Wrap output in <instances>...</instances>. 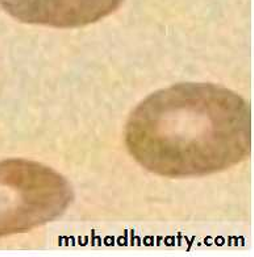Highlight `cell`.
Masks as SVG:
<instances>
[{
	"label": "cell",
	"mask_w": 254,
	"mask_h": 257,
	"mask_svg": "<svg viewBox=\"0 0 254 257\" xmlns=\"http://www.w3.org/2000/svg\"><path fill=\"white\" fill-rule=\"evenodd\" d=\"M125 144L149 172L171 178L229 169L251 152V109L213 83H178L153 92L131 113Z\"/></svg>",
	"instance_id": "1"
},
{
	"label": "cell",
	"mask_w": 254,
	"mask_h": 257,
	"mask_svg": "<svg viewBox=\"0 0 254 257\" xmlns=\"http://www.w3.org/2000/svg\"><path fill=\"white\" fill-rule=\"evenodd\" d=\"M73 199L70 182L49 166L25 159L0 160V237L53 222Z\"/></svg>",
	"instance_id": "2"
},
{
	"label": "cell",
	"mask_w": 254,
	"mask_h": 257,
	"mask_svg": "<svg viewBox=\"0 0 254 257\" xmlns=\"http://www.w3.org/2000/svg\"><path fill=\"white\" fill-rule=\"evenodd\" d=\"M124 0H0L10 16L27 24L78 28L113 14Z\"/></svg>",
	"instance_id": "3"
}]
</instances>
